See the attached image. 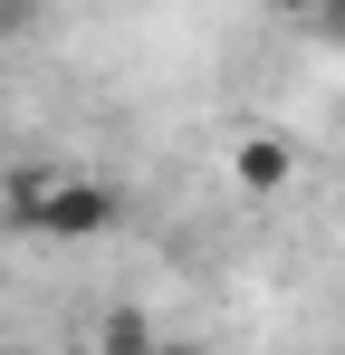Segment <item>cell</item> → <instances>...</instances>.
Returning <instances> with one entry per match:
<instances>
[{
    "instance_id": "cell-8",
    "label": "cell",
    "mask_w": 345,
    "mask_h": 355,
    "mask_svg": "<svg viewBox=\"0 0 345 355\" xmlns=\"http://www.w3.org/2000/svg\"><path fill=\"white\" fill-rule=\"evenodd\" d=\"M10 355H29V346H10Z\"/></svg>"
},
{
    "instance_id": "cell-1",
    "label": "cell",
    "mask_w": 345,
    "mask_h": 355,
    "mask_svg": "<svg viewBox=\"0 0 345 355\" xmlns=\"http://www.w3.org/2000/svg\"><path fill=\"white\" fill-rule=\"evenodd\" d=\"M0 221L29 231V240H106L115 221H125V192H115L106 173H57V164H39V173H10Z\"/></svg>"
},
{
    "instance_id": "cell-7",
    "label": "cell",
    "mask_w": 345,
    "mask_h": 355,
    "mask_svg": "<svg viewBox=\"0 0 345 355\" xmlns=\"http://www.w3.org/2000/svg\"><path fill=\"white\" fill-rule=\"evenodd\" d=\"M154 355H202V346H182V336H154Z\"/></svg>"
},
{
    "instance_id": "cell-6",
    "label": "cell",
    "mask_w": 345,
    "mask_h": 355,
    "mask_svg": "<svg viewBox=\"0 0 345 355\" xmlns=\"http://www.w3.org/2000/svg\"><path fill=\"white\" fill-rule=\"evenodd\" d=\"M269 10H278V19H317L326 0H269Z\"/></svg>"
},
{
    "instance_id": "cell-2",
    "label": "cell",
    "mask_w": 345,
    "mask_h": 355,
    "mask_svg": "<svg viewBox=\"0 0 345 355\" xmlns=\"http://www.w3.org/2000/svg\"><path fill=\"white\" fill-rule=\"evenodd\" d=\"M230 182H240V192H288V182H297V144H288V135H240V144H230Z\"/></svg>"
},
{
    "instance_id": "cell-4",
    "label": "cell",
    "mask_w": 345,
    "mask_h": 355,
    "mask_svg": "<svg viewBox=\"0 0 345 355\" xmlns=\"http://www.w3.org/2000/svg\"><path fill=\"white\" fill-rule=\"evenodd\" d=\"M19 29H39V0H0V39H19Z\"/></svg>"
},
{
    "instance_id": "cell-5",
    "label": "cell",
    "mask_w": 345,
    "mask_h": 355,
    "mask_svg": "<svg viewBox=\"0 0 345 355\" xmlns=\"http://www.w3.org/2000/svg\"><path fill=\"white\" fill-rule=\"evenodd\" d=\"M307 29H326V39H336V49H345V0H326V10H317Z\"/></svg>"
},
{
    "instance_id": "cell-3",
    "label": "cell",
    "mask_w": 345,
    "mask_h": 355,
    "mask_svg": "<svg viewBox=\"0 0 345 355\" xmlns=\"http://www.w3.org/2000/svg\"><path fill=\"white\" fill-rule=\"evenodd\" d=\"M96 355H154V317L144 307H115L106 327H96Z\"/></svg>"
}]
</instances>
